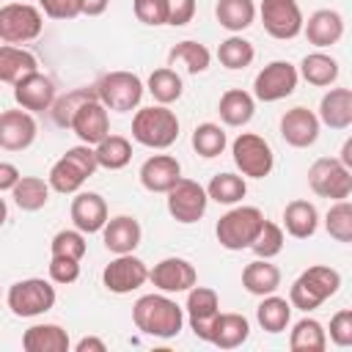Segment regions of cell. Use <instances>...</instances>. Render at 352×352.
<instances>
[{"instance_id":"obj_1","label":"cell","mask_w":352,"mask_h":352,"mask_svg":"<svg viewBox=\"0 0 352 352\" xmlns=\"http://www.w3.org/2000/svg\"><path fill=\"white\" fill-rule=\"evenodd\" d=\"M132 322L140 333L154 338H173L182 333L184 311L165 294H143L132 305Z\"/></svg>"},{"instance_id":"obj_2","label":"cell","mask_w":352,"mask_h":352,"mask_svg":"<svg viewBox=\"0 0 352 352\" xmlns=\"http://www.w3.org/2000/svg\"><path fill=\"white\" fill-rule=\"evenodd\" d=\"M132 138L146 148H168L179 138V118L168 104L140 107L132 118Z\"/></svg>"},{"instance_id":"obj_3","label":"cell","mask_w":352,"mask_h":352,"mask_svg":"<svg viewBox=\"0 0 352 352\" xmlns=\"http://www.w3.org/2000/svg\"><path fill=\"white\" fill-rule=\"evenodd\" d=\"M341 286V275L338 270L333 267H324V264H314L308 267L289 289V302L292 308H300V311H314L319 308L324 300H330Z\"/></svg>"},{"instance_id":"obj_4","label":"cell","mask_w":352,"mask_h":352,"mask_svg":"<svg viewBox=\"0 0 352 352\" xmlns=\"http://www.w3.org/2000/svg\"><path fill=\"white\" fill-rule=\"evenodd\" d=\"M96 168H99V165H96V154H94L91 146H85V143L72 146V148L50 168V176H47L50 190L63 192V195L77 192V190L82 187V182L96 173Z\"/></svg>"},{"instance_id":"obj_5","label":"cell","mask_w":352,"mask_h":352,"mask_svg":"<svg viewBox=\"0 0 352 352\" xmlns=\"http://www.w3.org/2000/svg\"><path fill=\"white\" fill-rule=\"evenodd\" d=\"M261 223H264V212L258 206H234L217 220L214 234L226 250H245L253 245Z\"/></svg>"},{"instance_id":"obj_6","label":"cell","mask_w":352,"mask_h":352,"mask_svg":"<svg viewBox=\"0 0 352 352\" xmlns=\"http://www.w3.org/2000/svg\"><path fill=\"white\" fill-rule=\"evenodd\" d=\"M94 88H96V99L107 110H116V113H126V110L138 107L143 99V91H146L143 80L132 72H107L99 77V82Z\"/></svg>"},{"instance_id":"obj_7","label":"cell","mask_w":352,"mask_h":352,"mask_svg":"<svg viewBox=\"0 0 352 352\" xmlns=\"http://www.w3.org/2000/svg\"><path fill=\"white\" fill-rule=\"evenodd\" d=\"M6 302L14 316H22V319L41 316L55 305V286L44 278H25L8 289Z\"/></svg>"},{"instance_id":"obj_8","label":"cell","mask_w":352,"mask_h":352,"mask_svg":"<svg viewBox=\"0 0 352 352\" xmlns=\"http://www.w3.org/2000/svg\"><path fill=\"white\" fill-rule=\"evenodd\" d=\"M231 154H234V165L242 170V176H250V179L270 176V170L275 165L272 146L256 132H239L231 143Z\"/></svg>"},{"instance_id":"obj_9","label":"cell","mask_w":352,"mask_h":352,"mask_svg":"<svg viewBox=\"0 0 352 352\" xmlns=\"http://www.w3.org/2000/svg\"><path fill=\"white\" fill-rule=\"evenodd\" d=\"M44 28V16L30 3H6L0 6V41L25 44L33 41Z\"/></svg>"},{"instance_id":"obj_10","label":"cell","mask_w":352,"mask_h":352,"mask_svg":"<svg viewBox=\"0 0 352 352\" xmlns=\"http://www.w3.org/2000/svg\"><path fill=\"white\" fill-rule=\"evenodd\" d=\"M308 184L316 195L330 201H344L352 192V170L338 162V157H319L308 168Z\"/></svg>"},{"instance_id":"obj_11","label":"cell","mask_w":352,"mask_h":352,"mask_svg":"<svg viewBox=\"0 0 352 352\" xmlns=\"http://www.w3.org/2000/svg\"><path fill=\"white\" fill-rule=\"evenodd\" d=\"M297 66H292L289 60H272L267 63L256 80H253V96L258 102H278V99H286L294 94L297 88Z\"/></svg>"},{"instance_id":"obj_12","label":"cell","mask_w":352,"mask_h":352,"mask_svg":"<svg viewBox=\"0 0 352 352\" xmlns=\"http://www.w3.org/2000/svg\"><path fill=\"white\" fill-rule=\"evenodd\" d=\"M209 195L206 187H201L195 179H179L170 190H168V214L176 223H198L206 212Z\"/></svg>"},{"instance_id":"obj_13","label":"cell","mask_w":352,"mask_h":352,"mask_svg":"<svg viewBox=\"0 0 352 352\" xmlns=\"http://www.w3.org/2000/svg\"><path fill=\"white\" fill-rule=\"evenodd\" d=\"M258 14H261L264 30L278 41H289L302 33L305 19H302L297 0H261Z\"/></svg>"},{"instance_id":"obj_14","label":"cell","mask_w":352,"mask_h":352,"mask_svg":"<svg viewBox=\"0 0 352 352\" xmlns=\"http://www.w3.org/2000/svg\"><path fill=\"white\" fill-rule=\"evenodd\" d=\"M146 280H148V267H146V261H140L132 253L116 256L102 272V283L113 294H129V292L140 289Z\"/></svg>"},{"instance_id":"obj_15","label":"cell","mask_w":352,"mask_h":352,"mask_svg":"<svg viewBox=\"0 0 352 352\" xmlns=\"http://www.w3.org/2000/svg\"><path fill=\"white\" fill-rule=\"evenodd\" d=\"M187 322L195 333V338L209 341L212 338V324L220 314V297L209 286H192L187 289Z\"/></svg>"},{"instance_id":"obj_16","label":"cell","mask_w":352,"mask_h":352,"mask_svg":"<svg viewBox=\"0 0 352 352\" xmlns=\"http://www.w3.org/2000/svg\"><path fill=\"white\" fill-rule=\"evenodd\" d=\"M55 96H58L55 94V82L47 74H41L38 69L30 72V74H25V77H19L14 82V102L22 110H28V113L50 110L52 102H55Z\"/></svg>"},{"instance_id":"obj_17","label":"cell","mask_w":352,"mask_h":352,"mask_svg":"<svg viewBox=\"0 0 352 352\" xmlns=\"http://www.w3.org/2000/svg\"><path fill=\"white\" fill-rule=\"evenodd\" d=\"M148 280L165 294H179L198 283V272L187 258L170 256V258H162L160 264H154V270H148Z\"/></svg>"},{"instance_id":"obj_18","label":"cell","mask_w":352,"mask_h":352,"mask_svg":"<svg viewBox=\"0 0 352 352\" xmlns=\"http://www.w3.org/2000/svg\"><path fill=\"white\" fill-rule=\"evenodd\" d=\"M69 129L85 143V146H96L102 138L110 135V116L107 107L99 99H88L77 107V113L72 116Z\"/></svg>"},{"instance_id":"obj_19","label":"cell","mask_w":352,"mask_h":352,"mask_svg":"<svg viewBox=\"0 0 352 352\" xmlns=\"http://www.w3.org/2000/svg\"><path fill=\"white\" fill-rule=\"evenodd\" d=\"M280 138L294 148H308L319 138V118L308 107H292L280 116Z\"/></svg>"},{"instance_id":"obj_20","label":"cell","mask_w":352,"mask_h":352,"mask_svg":"<svg viewBox=\"0 0 352 352\" xmlns=\"http://www.w3.org/2000/svg\"><path fill=\"white\" fill-rule=\"evenodd\" d=\"M36 140V121L28 110H3L0 113V148L25 151Z\"/></svg>"},{"instance_id":"obj_21","label":"cell","mask_w":352,"mask_h":352,"mask_svg":"<svg viewBox=\"0 0 352 352\" xmlns=\"http://www.w3.org/2000/svg\"><path fill=\"white\" fill-rule=\"evenodd\" d=\"M182 179V165L170 154H154L140 165V184L148 192H168Z\"/></svg>"},{"instance_id":"obj_22","label":"cell","mask_w":352,"mask_h":352,"mask_svg":"<svg viewBox=\"0 0 352 352\" xmlns=\"http://www.w3.org/2000/svg\"><path fill=\"white\" fill-rule=\"evenodd\" d=\"M302 33L314 47H333L344 36V16L333 8H319L302 22Z\"/></svg>"},{"instance_id":"obj_23","label":"cell","mask_w":352,"mask_h":352,"mask_svg":"<svg viewBox=\"0 0 352 352\" xmlns=\"http://www.w3.org/2000/svg\"><path fill=\"white\" fill-rule=\"evenodd\" d=\"M72 223L82 234H96L107 223V204L99 192H77L72 201Z\"/></svg>"},{"instance_id":"obj_24","label":"cell","mask_w":352,"mask_h":352,"mask_svg":"<svg viewBox=\"0 0 352 352\" xmlns=\"http://www.w3.org/2000/svg\"><path fill=\"white\" fill-rule=\"evenodd\" d=\"M140 223L129 214H118V217H110L104 226H102V239H104V248L116 256L121 253H132L138 245H140Z\"/></svg>"},{"instance_id":"obj_25","label":"cell","mask_w":352,"mask_h":352,"mask_svg":"<svg viewBox=\"0 0 352 352\" xmlns=\"http://www.w3.org/2000/svg\"><path fill=\"white\" fill-rule=\"evenodd\" d=\"M319 124L330 129H346L352 124V91L349 88H330L319 102Z\"/></svg>"},{"instance_id":"obj_26","label":"cell","mask_w":352,"mask_h":352,"mask_svg":"<svg viewBox=\"0 0 352 352\" xmlns=\"http://www.w3.org/2000/svg\"><path fill=\"white\" fill-rule=\"evenodd\" d=\"M22 346H25V352H69L72 341L60 324L44 322V324H33L25 330Z\"/></svg>"},{"instance_id":"obj_27","label":"cell","mask_w":352,"mask_h":352,"mask_svg":"<svg viewBox=\"0 0 352 352\" xmlns=\"http://www.w3.org/2000/svg\"><path fill=\"white\" fill-rule=\"evenodd\" d=\"M248 336H250V322L242 314H217L209 344L220 349H236L248 341Z\"/></svg>"},{"instance_id":"obj_28","label":"cell","mask_w":352,"mask_h":352,"mask_svg":"<svg viewBox=\"0 0 352 352\" xmlns=\"http://www.w3.org/2000/svg\"><path fill=\"white\" fill-rule=\"evenodd\" d=\"M283 228L294 239L314 236L316 228H319V212H316V206L311 201H302V198L286 204V209H283Z\"/></svg>"},{"instance_id":"obj_29","label":"cell","mask_w":352,"mask_h":352,"mask_svg":"<svg viewBox=\"0 0 352 352\" xmlns=\"http://www.w3.org/2000/svg\"><path fill=\"white\" fill-rule=\"evenodd\" d=\"M217 113H220V121L226 126H245L256 113V99L242 88H228L220 96Z\"/></svg>"},{"instance_id":"obj_30","label":"cell","mask_w":352,"mask_h":352,"mask_svg":"<svg viewBox=\"0 0 352 352\" xmlns=\"http://www.w3.org/2000/svg\"><path fill=\"white\" fill-rule=\"evenodd\" d=\"M242 286L256 297L275 294V289L280 286V270L270 264V258H256L242 270Z\"/></svg>"},{"instance_id":"obj_31","label":"cell","mask_w":352,"mask_h":352,"mask_svg":"<svg viewBox=\"0 0 352 352\" xmlns=\"http://www.w3.org/2000/svg\"><path fill=\"white\" fill-rule=\"evenodd\" d=\"M338 72H341L338 69V60L333 55H327V52H311V55H305L302 63H300V69H297V74L308 85H316V88L333 85L338 80Z\"/></svg>"},{"instance_id":"obj_32","label":"cell","mask_w":352,"mask_h":352,"mask_svg":"<svg viewBox=\"0 0 352 352\" xmlns=\"http://www.w3.org/2000/svg\"><path fill=\"white\" fill-rule=\"evenodd\" d=\"M38 69V60L33 52L16 47V44H3L0 47V82H16L19 77L30 74Z\"/></svg>"},{"instance_id":"obj_33","label":"cell","mask_w":352,"mask_h":352,"mask_svg":"<svg viewBox=\"0 0 352 352\" xmlns=\"http://www.w3.org/2000/svg\"><path fill=\"white\" fill-rule=\"evenodd\" d=\"M214 16L220 28H226L228 33H242L256 19V3L253 0H217Z\"/></svg>"},{"instance_id":"obj_34","label":"cell","mask_w":352,"mask_h":352,"mask_svg":"<svg viewBox=\"0 0 352 352\" xmlns=\"http://www.w3.org/2000/svg\"><path fill=\"white\" fill-rule=\"evenodd\" d=\"M11 198L22 212H38L50 201V182L38 176H19V182L11 187Z\"/></svg>"},{"instance_id":"obj_35","label":"cell","mask_w":352,"mask_h":352,"mask_svg":"<svg viewBox=\"0 0 352 352\" xmlns=\"http://www.w3.org/2000/svg\"><path fill=\"white\" fill-rule=\"evenodd\" d=\"M256 319L261 324V330L267 333H283L292 322V302L286 297H275V294H264V300L256 308Z\"/></svg>"},{"instance_id":"obj_36","label":"cell","mask_w":352,"mask_h":352,"mask_svg":"<svg viewBox=\"0 0 352 352\" xmlns=\"http://www.w3.org/2000/svg\"><path fill=\"white\" fill-rule=\"evenodd\" d=\"M94 154H96V165L99 168L121 170L132 160V143L124 135H107L94 146Z\"/></svg>"},{"instance_id":"obj_37","label":"cell","mask_w":352,"mask_h":352,"mask_svg":"<svg viewBox=\"0 0 352 352\" xmlns=\"http://www.w3.org/2000/svg\"><path fill=\"white\" fill-rule=\"evenodd\" d=\"M212 52L201 41H179L168 52V66H184L190 74H201L209 69Z\"/></svg>"},{"instance_id":"obj_38","label":"cell","mask_w":352,"mask_h":352,"mask_svg":"<svg viewBox=\"0 0 352 352\" xmlns=\"http://www.w3.org/2000/svg\"><path fill=\"white\" fill-rule=\"evenodd\" d=\"M327 346V333L316 319H300L292 327L289 336V349L292 352H322Z\"/></svg>"},{"instance_id":"obj_39","label":"cell","mask_w":352,"mask_h":352,"mask_svg":"<svg viewBox=\"0 0 352 352\" xmlns=\"http://www.w3.org/2000/svg\"><path fill=\"white\" fill-rule=\"evenodd\" d=\"M245 192H248V184H245V179L236 176V173H217V176H212V182H209V187H206V195H209L212 201L223 204V206L239 204V201L245 198Z\"/></svg>"},{"instance_id":"obj_40","label":"cell","mask_w":352,"mask_h":352,"mask_svg":"<svg viewBox=\"0 0 352 352\" xmlns=\"http://www.w3.org/2000/svg\"><path fill=\"white\" fill-rule=\"evenodd\" d=\"M148 94L154 96L157 104H170L182 96V77L170 69V66H162V69H154L148 74Z\"/></svg>"},{"instance_id":"obj_41","label":"cell","mask_w":352,"mask_h":352,"mask_svg":"<svg viewBox=\"0 0 352 352\" xmlns=\"http://www.w3.org/2000/svg\"><path fill=\"white\" fill-rule=\"evenodd\" d=\"M226 143H228V138H226V132H223L220 124L204 121V124H198L192 129V148H195L198 157H206V160L220 157L223 148H226Z\"/></svg>"},{"instance_id":"obj_42","label":"cell","mask_w":352,"mask_h":352,"mask_svg":"<svg viewBox=\"0 0 352 352\" xmlns=\"http://www.w3.org/2000/svg\"><path fill=\"white\" fill-rule=\"evenodd\" d=\"M253 55H256L253 44L248 38H242V36H228L217 47V58H220V63L226 69H245V66L253 63Z\"/></svg>"},{"instance_id":"obj_43","label":"cell","mask_w":352,"mask_h":352,"mask_svg":"<svg viewBox=\"0 0 352 352\" xmlns=\"http://www.w3.org/2000/svg\"><path fill=\"white\" fill-rule=\"evenodd\" d=\"M88 99H96V88H72L69 94H63L60 99L55 96V102H52V121L58 124V126H69L72 124V116L77 113V107L82 104V102H88Z\"/></svg>"},{"instance_id":"obj_44","label":"cell","mask_w":352,"mask_h":352,"mask_svg":"<svg viewBox=\"0 0 352 352\" xmlns=\"http://www.w3.org/2000/svg\"><path fill=\"white\" fill-rule=\"evenodd\" d=\"M324 228H327V234H330L336 242H352V204H349L346 198H344V201H336V204L327 209Z\"/></svg>"},{"instance_id":"obj_45","label":"cell","mask_w":352,"mask_h":352,"mask_svg":"<svg viewBox=\"0 0 352 352\" xmlns=\"http://www.w3.org/2000/svg\"><path fill=\"white\" fill-rule=\"evenodd\" d=\"M283 242H286V239H283V228H280L278 223H272V220L264 217V223H261V228H258V234H256L250 250H253L258 258H272V256H278V253L283 250Z\"/></svg>"},{"instance_id":"obj_46","label":"cell","mask_w":352,"mask_h":352,"mask_svg":"<svg viewBox=\"0 0 352 352\" xmlns=\"http://www.w3.org/2000/svg\"><path fill=\"white\" fill-rule=\"evenodd\" d=\"M50 250H52V256H66V258H77V261H80V258L85 256L88 245H85L82 231H77V228H66V231H58V234L52 236Z\"/></svg>"},{"instance_id":"obj_47","label":"cell","mask_w":352,"mask_h":352,"mask_svg":"<svg viewBox=\"0 0 352 352\" xmlns=\"http://www.w3.org/2000/svg\"><path fill=\"white\" fill-rule=\"evenodd\" d=\"M132 8H135L138 22H143V25L160 28V25L168 22V6H165V0H132Z\"/></svg>"},{"instance_id":"obj_48","label":"cell","mask_w":352,"mask_h":352,"mask_svg":"<svg viewBox=\"0 0 352 352\" xmlns=\"http://www.w3.org/2000/svg\"><path fill=\"white\" fill-rule=\"evenodd\" d=\"M38 6L50 19H74L82 14L85 0H38Z\"/></svg>"},{"instance_id":"obj_49","label":"cell","mask_w":352,"mask_h":352,"mask_svg":"<svg viewBox=\"0 0 352 352\" xmlns=\"http://www.w3.org/2000/svg\"><path fill=\"white\" fill-rule=\"evenodd\" d=\"M50 278L55 283H63V286L74 283L80 278V261L77 258H66V256H52V261H50Z\"/></svg>"},{"instance_id":"obj_50","label":"cell","mask_w":352,"mask_h":352,"mask_svg":"<svg viewBox=\"0 0 352 352\" xmlns=\"http://www.w3.org/2000/svg\"><path fill=\"white\" fill-rule=\"evenodd\" d=\"M330 341L336 346H352V311L341 308L330 319Z\"/></svg>"},{"instance_id":"obj_51","label":"cell","mask_w":352,"mask_h":352,"mask_svg":"<svg viewBox=\"0 0 352 352\" xmlns=\"http://www.w3.org/2000/svg\"><path fill=\"white\" fill-rule=\"evenodd\" d=\"M165 6H168V22L165 25L182 28V25L192 22V16H195V0H165Z\"/></svg>"},{"instance_id":"obj_52","label":"cell","mask_w":352,"mask_h":352,"mask_svg":"<svg viewBox=\"0 0 352 352\" xmlns=\"http://www.w3.org/2000/svg\"><path fill=\"white\" fill-rule=\"evenodd\" d=\"M16 182H19V170H16V165H11V162H0V192L11 190Z\"/></svg>"},{"instance_id":"obj_53","label":"cell","mask_w":352,"mask_h":352,"mask_svg":"<svg viewBox=\"0 0 352 352\" xmlns=\"http://www.w3.org/2000/svg\"><path fill=\"white\" fill-rule=\"evenodd\" d=\"M104 349H107V344L102 338H96V336H85V338H80L74 344V352H104Z\"/></svg>"},{"instance_id":"obj_54","label":"cell","mask_w":352,"mask_h":352,"mask_svg":"<svg viewBox=\"0 0 352 352\" xmlns=\"http://www.w3.org/2000/svg\"><path fill=\"white\" fill-rule=\"evenodd\" d=\"M338 162H341V165H346V168L352 170V138H349V140H344V146H341V157H338Z\"/></svg>"},{"instance_id":"obj_55","label":"cell","mask_w":352,"mask_h":352,"mask_svg":"<svg viewBox=\"0 0 352 352\" xmlns=\"http://www.w3.org/2000/svg\"><path fill=\"white\" fill-rule=\"evenodd\" d=\"M6 217H8V206H6V201L0 198V226L6 223Z\"/></svg>"}]
</instances>
